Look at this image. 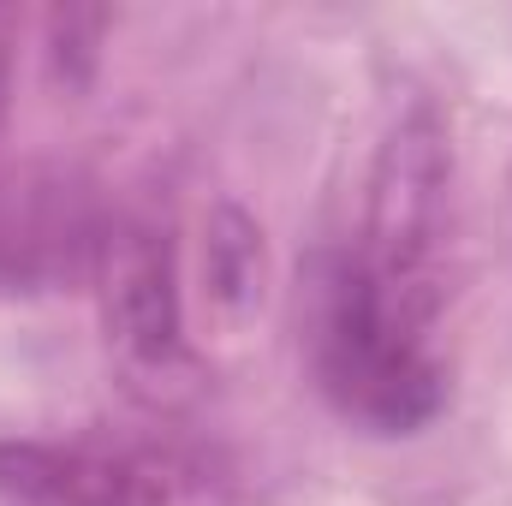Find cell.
<instances>
[{
	"instance_id": "6da1fadb",
	"label": "cell",
	"mask_w": 512,
	"mask_h": 506,
	"mask_svg": "<svg viewBox=\"0 0 512 506\" xmlns=\"http://www.w3.org/2000/svg\"><path fill=\"white\" fill-rule=\"evenodd\" d=\"M447 191V131L429 108H411L370 167L358 239L316 286V381L370 435H417L447 399L435 346L447 304Z\"/></svg>"
},
{
	"instance_id": "7a4b0ae2",
	"label": "cell",
	"mask_w": 512,
	"mask_h": 506,
	"mask_svg": "<svg viewBox=\"0 0 512 506\" xmlns=\"http://www.w3.org/2000/svg\"><path fill=\"white\" fill-rule=\"evenodd\" d=\"M0 495L12 506H239V477L215 447L179 435L6 441Z\"/></svg>"
},
{
	"instance_id": "3957f363",
	"label": "cell",
	"mask_w": 512,
	"mask_h": 506,
	"mask_svg": "<svg viewBox=\"0 0 512 506\" xmlns=\"http://www.w3.org/2000/svg\"><path fill=\"white\" fill-rule=\"evenodd\" d=\"M102 322L114 352L137 376H167L185 364V316H179V268L173 245L149 221H120L102 239Z\"/></svg>"
},
{
	"instance_id": "277c9868",
	"label": "cell",
	"mask_w": 512,
	"mask_h": 506,
	"mask_svg": "<svg viewBox=\"0 0 512 506\" xmlns=\"http://www.w3.org/2000/svg\"><path fill=\"white\" fill-rule=\"evenodd\" d=\"M12 54H18V6H0V126L12 102Z\"/></svg>"
}]
</instances>
